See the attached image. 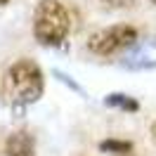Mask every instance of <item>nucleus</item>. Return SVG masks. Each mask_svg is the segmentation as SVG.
<instances>
[{
  "label": "nucleus",
  "instance_id": "f257e3e1",
  "mask_svg": "<svg viewBox=\"0 0 156 156\" xmlns=\"http://www.w3.org/2000/svg\"><path fill=\"white\" fill-rule=\"evenodd\" d=\"M43 90H45V76L33 59H17L2 78V92L14 111L38 102L43 97Z\"/></svg>",
  "mask_w": 156,
  "mask_h": 156
},
{
  "label": "nucleus",
  "instance_id": "f03ea898",
  "mask_svg": "<svg viewBox=\"0 0 156 156\" xmlns=\"http://www.w3.org/2000/svg\"><path fill=\"white\" fill-rule=\"evenodd\" d=\"M71 29L69 10L59 0H40L33 12V36L40 45L55 48L64 43Z\"/></svg>",
  "mask_w": 156,
  "mask_h": 156
},
{
  "label": "nucleus",
  "instance_id": "7ed1b4c3",
  "mask_svg": "<svg viewBox=\"0 0 156 156\" xmlns=\"http://www.w3.org/2000/svg\"><path fill=\"white\" fill-rule=\"evenodd\" d=\"M137 40V29L130 24H116V26H107V29L95 31L88 38V50L92 55L99 57H111L121 50L133 48Z\"/></svg>",
  "mask_w": 156,
  "mask_h": 156
},
{
  "label": "nucleus",
  "instance_id": "20e7f679",
  "mask_svg": "<svg viewBox=\"0 0 156 156\" xmlns=\"http://www.w3.org/2000/svg\"><path fill=\"white\" fill-rule=\"evenodd\" d=\"M121 66L130 71H147L156 69V38H147L142 43H135L121 59Z\"/></svg>",
  "mask_w": 156,
  "mask_h": 156
},
{
  "label": "nucleus",
  "instance_id": "39448f33",
  "mask_svg": "<svg viewBox=\"0 0 156 156\" xmlns=\"http://www.w3.org/2000/svg\"><path fill=\"white\" fill-rule=\"evenodd\" d=\"M7 156H36V140L29 130H17L5 142Z\"/></svg>",
  "mask_w": 156,
  "mask_h": 156
},
{
  "label": "nucleus",
  "instance_id": "423d86ee",
  "mask_svg": "<svg viewBox=\"0 0 156 156\" xmlns=\"http://www.w3.org/2000/svg\"><path fill=\"white\" fill-rule=\"evenodd\" d=\"M104 104L111 109H121V111H126V114H133L140 109V102L135 97H130V95H123V92H111L104 97Z\"/></svg>",
  "mask_w": 156,
  "mask_h": 156
},
{
  "label": "nucleus",
  "instance_id": "0eeeda50",
  "mask_svg": "<svg viewBox=\"0 0 156 156\" xmlns=\"http://www.w3.org/2000/svg\"><path fill=\"white\" fill-rule=\"evenodd\" d=\"M99 149L104 154H130L133 142H128V140H104V142H99Z\"/></svg>",
  "mask_w": 156,
  "mask_h": 156
},
{
  "label": "nucleus",
  "instance_id": "6e6552de",
  "mask_svg": "<svg viewBox=\"0 0 156 156\" xmlns=\"http://www.w3.org/2000/svg\"><path fill=\"white\" fill-rule=\"evenodd\" d=\"M102 2H107L109 7H126V5H133L135 0H102Z\"/></svg>",
  "mask_w": 156,
  "mask_h": 156
},
{
  "label": "nucleus",
  "instance_id": "1a4fd4ad",
  "mask_svg": "<svg viewBox=\"0 0 156 156\" xmlns=\"http://www.w3.org/2000/svg\"><path fill=\"white\" fill-rule=\"evenodd\" d=\"M151 140H154V144H156V121L151 123Z\"/></svg>",
  "mask_w": 156,
  "mask_h": 156
},
{
  "label": "nucleus",
  "instance_id": "9d476101",
  "mask_svg": "<svg viewBox=\"0 0 156 156\" xmlns=\"http://www.w3.org/2000/svg\"><path fill=\"white\" fill-rule=\"evenodd\" d=\"M7 2H10V0H0V5H7Z\"/></svg>",
  "mask_w": 156,
  "mask_h": 156
},
{
  "label": "nucleus",
  "instance_id": "9b49d317",
  "mask_svg": "<svg viewBox=\"0 0 156 156\" xmlns=\"http://www.w3.org/2000/svg\"><path fill=\"white\" fill-rule=\"evenodd\" d=\"M151 2H154V5H156V0H151Z\"/></svg>",
  "mask_w": 156,
  "mask_h": 156
}]
</instances>
